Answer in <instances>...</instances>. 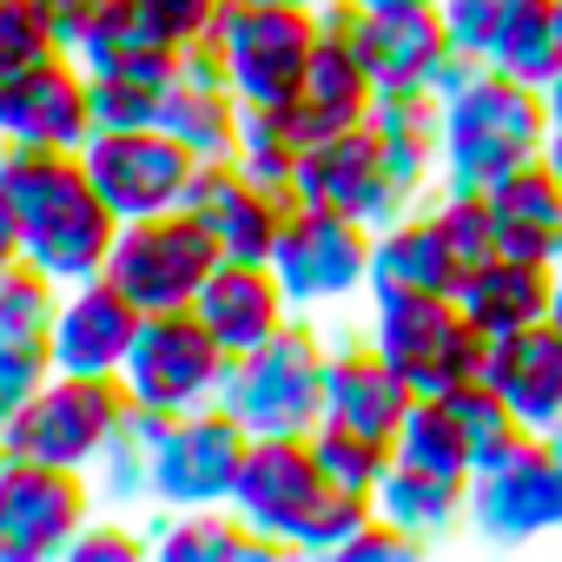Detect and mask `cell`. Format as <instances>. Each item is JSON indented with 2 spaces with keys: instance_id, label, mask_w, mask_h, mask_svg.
Masks as SVG:
<instances>
[{
  "instance_id": "cell-50",
  "label": "cell",
  "mask_w": 562,
  "mask_h": 562,
  "mask_svg": "<svg viewBox=\"0 0 562 562\" xmlns=\"http://www.w3.org/2000/svg\"><path fill=\"white\" fill-rule=\"evenodd\" d=\"M542 166H549V172H555V179H562V126H555V133H549V139H542Z\"/></svg>"
},
{
  "instance_id": "cell-40",
  "label": "cell",
  "mask_w": 562,
  "mask_h": 562,
  "mask_svg": "<svg viewBox=\"0 0 562 562\" xmlns=\"http://www.w3.org/2000/svg\"><path fill=\"white\" fill-rule=\"evenodd\" d=\"M93 126H159L166 74H87Z\"/></svg>"
},
{
  "instance_id": "cell-54",
  "label": "cell",
  "mask_w": 562,
  "mask_h": 562,
  "mask_svg": "<svg viewBox=\"0 0 562 562\" xmlns=\"http://www.w3.org/2000/svg\"><path fill=\"white\" fill-rule=\"evenodd\" d=\"M0 470H8V437H0Z\"/></svg>"
},
{
  "instance_id": "cell-17",
  "label": "cell",
  "mask_w": 562,
  "mask_h": 562,
  "mask_svg": "<svg viewBox=\"0 0 562 562\" xmlns=\"http://www.w3.org/2000/svg\"><path fill=\"white\" fill-rule=\"evenodd\" d=\"M299 192L285 186H258L251 172H238L232 159H199L192 186H186V212L205 225V238L218 245V258H271L278 232H285Z\"/></svg>"
},
{
  "instance_id": "cell-32",
  "label": "cell",
  "mask_w": 562,
  "mask_h": 562,
  "mask_svg": "<svg viewBox=\"0 0 562 562\" xmlns=\"http://www.w3.org/2000/svg\"><path fill=\"white\" fill-rule=\"evenodd\" d=\"M153 555L159 562H245V555H278V549L258 542L225 503H205V509H166L153 522Z\"/></svg>"
},
{
  "instance_id": "cell-22",
  "label": "cell",
  "mask_w": 562,
  "mask_h": 562,
  "mask_svg": "<svg viewBox=\"0 0 562 562\" xmlns=\"http://www.w3.org/2000/svg\"><path fill=\"white\" fill-rule=\"evenodd\" d=\"M522 430H549L562 424V331L542 318L529 331H509V338H490L483 345V371H476Z\"/></svg>"
},
{
  "instance_id": "cell-37",
  "label": "cell",
  "mask_w": 562,
  "mask_h": 562,
  "mask_svg": "<svg viewBox=\"0 0 562 562\" xmlns=\"http://www.w3.org/2000/svg\"><path fill=\"white\" fill-rule=\"evenodd\" d=\"M54 305H60V285L34 258L0 265V331L8 338H47L54 331Z\"/></svg>"
},
{
  "instance_id": "cell-21",
  "label": "cell",
  "mask_w": 562,
  "mask_h": 562,
  "mask_svg": "<svg viewBox=\"0 0 562 562\" xmlns=\"http://www.w3.org/2000/svg\"><path fill=\"white\" fill-rule=\"evenodd\" d=\"M67 54L80 60V74H172L186 41L146 8V0H100L67 34Z\"/></svg>"
},
{
  "instance_id": "cell-26",
  "label": "cell",
  "mask_w": 562,
  "mask_h": 562,
  "mask_svg": "<svg viewBox=\"0 0 562 562\" xmlns=\"http://www.w3.org/2000/svg\"><path fill=\"white\" fill-rule=\"evenodd\" d=\"M318 54H312V67H305V80H299V93H292V126L305 133V139H325V133H345V126H364L371 120V106H378V87H371V74H364V60L351 54V41L318 14Z\"/></svg>"
},
{
  "instance_id": "cell-53",
  "label": "cell",
  "mask_w": 562,
  "mask_h": 562,
  "mask_svg": "<svg viewBox=\"0 0 562 562\" xmlns=\"http://www.w3.org/2000/svg\"><path fill=\"white\" fill-rule=\"evenodd\" d=\"M265 8H325V0H265Z\"/></svg>"
},
{
  "instance_id": "cell-46",
  "label": "cell",
  "mask_w": 562,
  "mask_h": 562,
  "mask_svg": "<svg viewBox=\"0 0 562 562\" xmlns=\"http://www.w3.org/2000/svg\"><path fill=\"white\" fill-rule=\"evenodd\" d=\"M146 8L179 34V41H199L212 21H218V8H225V0H146Z\"/></svg>"
},
{
  "instance_id": "cell-44",
  "label": "cell",
  "mask_w": 562,
  "mask_h": 562,
  "mask_svg": "<svg viewBox=\"0 0 562 562\" xmlns=\"http://www.w3.org/2000/svg\"><path fill=\"white\" fill-rule=\"evenodd\" d=\"M437 14H443V34L463 60L483 67L490 54V34H496V14H503V0H437Z\"/></svg>"
},
{
  "instance_id": "cell-11",
  "label": "cell",
  "mask_w": 562,
  "mask_h": 562,
  "mask_svg": "<svg viewBox=\"0 0 562 562\" xmlns=\"http://www.w3.org/2000/svg\"><path fill=\"white\" fill-rule=\"evenodd\" d=\"M463 529L496 549H529V542L562 536V463L549 457L536 430H522L496 463L470 470Z\"/></svg>"
},
{
  "instance_id": "cell-56",
  "label": "cell",
  "mask_w": 562,
  "mask_h": 562,
  "mask_svg": "<svg viewBox=\"0 0 562 562\" xmlns=\"http://www.w3.org/2000/svg\"><path fill=\"white\" fill-rule=\"evenodd\" d=\"M364 8H391V0H364Z\"/></svg>"
},
{
  "instance_id": "cell-34",
  "label": "cell",
  "mask_w": 562,
  "mask_h": 562,
  "mask_svg": "<svg viewBox=\"0 0 562 562\" xmlns=\"http://www.w3.org/2000/svg\"><path fill=\"white\" fill-rule=\"evenodd\" d=\"M299 153H305V133L292 126L285 106H238V139H232V166L251 172L258 186H285L299 179Z\"/></svg>"
},
{
  "instance_id": "cell-39",
  "label": "cell",
  "mask_w": 562,
  "mask_h": 562,
  "mask_svg": "<svg viewBox=\"0 0 562 562\" xmlns=\"http://www.w3.org/2000/svg\"><path fill=\"white\" fill-rule=\"evenodd\" d=\"M424 205H430V218H437V238H443V245H450V258H457V278L496 251V232H490V205H483V192L437 186Z\"/></svg>"
},
{
  "instance_id": "cell-3",
  "label": "cell",
  "mask_w": 562,
  "mask_h": 562,
  "mask_svg": "<svg viewBox=\"0 0 562 562\" xmlns=\"http://www.w3.org/2000/svg\"><path fill=\"white\" fill-rule=\"evenodd\" d=\"M549 139V106L542 87L509 80L496 67H476L457 93H443V126H437V186L483 192L490 179L542 159Z\"/></svg>"
},
{
  "instance_id": "cell-29",
  "label": "cell",
  "mask_w": 562,
  "mask_h": 562,
  "mask_svg": "<svg viewBox=\"0 0 562 562\" xmlns=\"http://www.w3.org/2000/svg\"><path fill=\"white\" fill-rule=\"evenodd\" d=\"M457 292V258L437 238L430 205H411L371 232V292Z\"/></svg>"
},
{
  "instance_id": "cell-49",
  "label": "cell",
  "mask_w": 562,
  "mask_h": 562,
  "mask_svg": "<svg viewBox=\"0 0 562 562\" xmlns=\"http://www.w3.org/2000/svg\"><path fill=\"white\" fill-rule=\"evenodd\" d=\"M542 106H549V133L562 126V67L549 74V87H542Z\"/></svg>"
},
{
  "instance_id": "cell-33",
  "label": "cell",
  "mask_w": 562,
  "mask_h": 562,
  "mask_svg": "<svg viewBox=\"0 0 562 562\" xmlns=\"http://www.w3.org/2000/svg\"><path fill=\"white\" fill-rule=\"evenodd\" d=\"M483 67H496V74H509V80H529V87H549V74L562 67L555 0H503Z\"/></svg>"
},
{
  "instance_id": "cell-20",
  "label": "cell",
  "mask_w": 562,
  "mask_h": 562,
  "mask_svg": "<svg viewBox=\"0 0 562 562\" xmlns=\"http://www.w3.org/2000/svg\"><path fill=\"white\" fill-rule=\"evenodd\" d=\"M159 126L192 153V159H232L238 139V93L225 87L212 41H186L179 67L166 74V100H159Z\"/></svg>"
},
{
  "instance_id": "cell-18",
  "label": "cell",
  "mask_w": 562,
  "mask_h": 562,
  "mask_svg": "<svg viewBox=\"0 0 562 562\" xmlns=\"http://www.w3.org/2000/svg\"><path fill=\"white\" fill-rule=\"evenodd\" d=\"M292 192L305 205H325V212H345V218H364V225H384L397 212H411L384 172V153L371 139V126H345V133H325V139H305L299 153V179Z\"/></svg>"
},
{
  "instance_id": "cell-16",
  "label": "cell",
  "mask_w": 562,
  "mask_h": 562,
  "mask_svg": "<svg viewBox=\"0 0 562 562\" xmlns=\"http://www.w3.org/2000/svg\"><path fill=\"white\" fill-rule=\"evenodd\" d=\"M93 133L87 74L67 47H47L0 74V139L8 146H67L80 153Z\"/></svg>"
},
{
  "instance_id": "cell-51",
  "label": "cell",
  "mask_w": 562,
  "mask_h": 562,
  "mask_svg": "<svg viewBox=\"0 0 562 562\" xmlns=\"http://www.w3.org/2000/svg\"><path fill=\"white\" fill-rule=\"evenodd\" d=\"M549 325L562 331V258H555V292H549Z\"/></svg>"
},
{
  "instance_id": "cell-10",
  "label": "cell",
  "mask_w": 562,
  "mask_h": 562,
  "mask_svg": "<svg viewBox=\"0 0 562 562\" xmlns=\"http://www.w3.org/2000/svg\"><path fill=\"white\" fill-rule=\"evenodd\" d=\"M126 417V391L120 378H80V371H47V384L8 417V457H34V463H60V470H93L113 424Z\"/></svg>"
},
{
  "instance_id": "cell-48",
  "label": "cell",
  "mask_w": 562,
  "mask_h": 562,
  "mask_svg": "<svg viewBox=\"0 0 562 562\" xmlns=\"http://www.w3.org/2000/svg\"><path fill=\"white\" fill-rule=\"evenodd\" d=\"M8 258H21V232H14V212H8V199H0V265Z\"/></svg>"
},
{
  "instance_id": "cell-41",
  "label": "cell",
  "mask_w": 562,
  "mask_h": 562,
  "mask_svg": "<svg viewBox=\"0 0 562 562\" xmlns=\"http://www.w3.org/2000/svg\"><path fill=\"white\" fill-rule=\"evenodd\" d=\"M67 555L74 562H139V555H153V529H139V516H126V509H93Z\"/></svg>"
},
{
  "instance_id": "cell-27",
  "label": "cell",
  "mask_w": 562,
  "mask_h": 562,
  "mask_svg": "<svg viewBox=\"0 0 562 562\" xmlns=\"http://www.w3.org/2000/svg\"><path fill=\"white\" fill-rule=\"evenodd\" d=\"M371 139L384 153V172L397 186L404 205H424L437 192V126H443V100L430 87H404V93H378L371 106Z\"/></svg>"
},
{
  "instance_id": "cell-14",
  "label": "cell",
  "mask_w": 562,
  "mask_h": 562,
  "mask_svg": "<svg viewBox=\"0 0 562 562\" xmlns=\"http://www.w3.org/2000/svg\"><path fill=\"white\" fill-rule=\"evenodd\" d=\"M93 509L100 503H93V483L80 470L8 457V470H0V562H54V555H67Z\"/></svg>"
},
{
  "instance_id": "cell-7",
  "label": "cell",
  "mask_w": 562,
  "mask_h": 562,
  "mask_svg": "<svg viewBox=\"0 0 562 562\" xmlns=\"http://www.w3.org/2000/svg\"><path fill=\"white\" fill-rule=\"evenodd\" d=\"M364 338L378 345V358L417 397H437V391L483 371V338L463 318L457 292H397V285H384V292H371Z\"/></svg>"
},
{
  "instance_id": "cell-45",
  "label": "cell",
  "mask_w": 562,
  "mask_h": 562,
  "mask_svg": "<svg viewBox=\"0 0 562 562\" xmlns=\"http://www.w3.org/2000/svg\"><path fill=\"white\" fill-rule=\"evenodd\" d=\"M371 555H397V562H411V555H424V542H417V536H404L391 516H378V509H371V516L351 529V542L338 549V562H371Z\"/></svg>"
},
{
  "instance_id": "cell-35",
  "label": "cell",
  "mask_w": 562,
  "mask_h": 562,
  "mask_svg": "<svg viewBox=\"0 0 562 562\" xmlns=\"http://www.w3.org/2000/svg\"><path fill=\"white\" fill-rule=\"evenodd\" d=\"M437 397H443V411H450V424H457V437H463V450H470V470L496 463V457L522 437V424L509 417V404H503L483 378H463V384H450V391H437Z\"/></svg>"
},
{
  "instance_id": "cell-4",
  "label": "cell",
  "mask_w": 562,
  "mask_h": 562,
  "mask_svg": "<svg viewBox=\"0 0 562 562\" xmlns=\"http://www.w3.org/2000/svg\"><path fill=\"white\" fill-rule=\"evenodd\" d=\"M325 351L331 338L305 312H292L265 345L225 364L218 404L245 424V437H312L325 424Z\"/></svg>"
},
{
  "instance_id": "cell-2",
  "label": "cell",
  "mask_w": 562,
  "mask_h": 562,
  "mask_svg": "<svg viewBox=\"0 0 562 562\" xmlns=\"http://www.w3.org/2000/svg\"><path fill=\"white\" fill-rule=\"evenodd\" d=\"M225 509L278 555H338L378 503L325 483L312 437H251Z\"/></svg>"
},
{
  "instance_id": "cell-24",
  "label": "cell",
  "mask_w": 562,
  "mask_h": 562,
  "mask_svg": "<svg viewBox=\"0 0 562 562\" xmlns=\"http://www.w3.org/2000/svg\"><path fill=\"white\" fill-rule=\"evenodd\" d=\"M411 404H417V391L378 358L371 338H358V345L345 338V345L325 351V424H345V430H364V437L391 443Z\"/></svg>"
},
{
  "instance_id": "cell-38",
  "label": "cell",
  "mask_w": 562,
  "mask_h": 562,
  "mask_svg": "<svg viewBox=\"0 0 562 562\" xmlns=\"http://www.w3.org/2000/svg\"><path fill=\"white\" fill-rule=\"evenodd\" d=\"M312 457H318L325 483L371 496L378 476H384V463H391V443H378V437H364V430H345V424H318V430H312Z\"/></svg>"
},
{
  "instance_id": "cell-28",
  "label": "cell",
  "mask_w": 562,
  "mask_h": 562,
  "mask_svg": "<svg viewBox=\"0 0 562 562\" xmlns=\"http://www.w3.org/2000/svg\"><path fill=\"white\" fill-rule=\"evenodd\" d=\"M483 205H490V232H496V251L509 258H536V265H555L562 258V179L529 159L503 179L483 186Z\"/></svg>"
},
{
  "instance_id": "cell-8",
  "label": "cell",
  "mask_w": 562,
  "mask_h": 562,
  "mask_svg": "<svg viewBox=\"0 0 562 562\" xmlns=\"http://www.w3.org/2000/svg\"><path fill=\"white\" fill-rule=\"evenodd\" d=\"M371 232L364 218H345V212H325V205H292L285 232L271 245V278L285 285L292 312H338L351 299H371Z\"/></svg>"
},
{
  "instance_id": "cell-12",
  "label": "cell",
  "mask_w": 562,
  "mask_h": 562,
  "mask_svg": "<svg viewBox=\"0 0 562 562\" xmlns=\"http://www.w3.org/2000/svg\"><path fill=\"white\" fill-rule=\"evenodd\" d=\"M212 265H218V245L186 205L153 212V218H120L113 251H106V278L139 312H192Z\"/></svg>"
},
{
  "instance_id": "cell-31",
  "label": "cell",
  "mask_w": 562,
  "mask_h": 562,
  "mask_svg": "<svg viewBox=\"0 0 562 562\" xmlns=\"http://www.w3.org/2000/svg\"><path fill=\"white\" fill-rule=\"evenodd\" d=\"M159 411H139V404H126V417L113 424V437H106V450H100V463L87 470V483H93V503L100 509H153V457H159Z\"/></svg>"
},
{
  "instance_id": "cell-15",
  "label": "cell",
  "mask_w": 562,
  "mask_h": 562,
  "mask_svg": "<svg viewBox=\"0 0 562 562\" xmlns=\"http://www.w3.org/2000/svg\"><path fill=\"white\" fill-rule=\"evenodd\" d=\"M245 424L225 404L186 411L159 424V457H153V509H205L232 496V476L245 463Z\"/></svg>"
},
{
  "instance_id": "cell-55",
  "label": "cell",
  "mask_w": 562,
  "mask_h": 562,
  "mask_svg": "<svg viewBox=\"0 0 562 562\" xmlns=\"http://www.w3.org/2000/svg\"><path fill=\"white\" fill-rule=\"evenodd\" d=\"M555 34H562V0H555Z\"/></svg>"
},
{
  "instance_id": "cell-5",
  "label": "cell",
  "mask_w": 562,
  "mask_h": 562,
  "mask_svg": "<svg viewBox=\"0 0 562 562\" xmlns=\"http://www.w3.org/2000/svg\"><path fill=\"white\" fill-rule=\"evenodd\" d=\"M345 41L351 54L364 60L371 87L378 93H404V87H430L437 100L457 93L476 60H463L443 34V14L437 0H391V8H364V0H325L318 8Z\"/></svg>"
},
{
  "instance_id": "cell-30",
  "label": "cell",
  "mask_w": 562,
  "mask_h": 562,
  "mask_svg": "<svg viewBox=\"0 0 562 562\" xmlns=\"http://www.w3.org/2000/svg\"><path fill=\"white\" fill-rule=\"evenodd\" d=\"M378 516H391L404 536H417L424 549L463 536V503H470V476H437V470H411V463H384L378 490H371Z\"/></svg>"
},
{
  "instance_id": "cell-52",
  "label": "cell",
  "mask_w": 562,
  "mask_h": 562,
  "mask_svg": "<svg viewBox=\"0 0 562 562\" xmlns=\"http://www.w3.org/2000/svg\"><path fill=\"white\" fill-rule=\"evenodd\" d=\"M536 437H542V443H549V457L562 463V424H549V430H536Z\"/></svg>"
},
{
  "instance_id": "cell-13",
  "label": "cell",
  "mask_w": 562,
  "mask_h": 562,
  "mask_svg": "<svg viewBox=\"0 0 562 562\" xmlns=\"http://www.w3.org/2000/svg\"><path fill=\"white\" fill-rule=\"evenodd\" d=\"M80 166H87V179H93V192L106 199L113 218L179 212L186 186L199 172V159L166 126H93L87 146H80Z\"/></svg>"
},
{
  "instance_id": "cell-19",
  "label": "cell",
  "mask_w": 562,
  "mask_h": 562,
  "mask_svg": "<svg viewBox=\"0 0 562 562\" xmlns=\"http://www.w3.org/2000/svg\"><path fill=\"white\" fill-rule=\"evenodd\" d=\"M139 305L113 285L106 271L80 278V285H60V305H54V331H47V351H54V371H80V378H120L133 338H139Z\"/></svg>"
},
{
  "instance_id": "cell-47",
  "label": "cell",
  "mask_w": 562,
  "mask_h": 562,
  "mask_svg": "<svg viewBox=\"0 0 562 562\" xmlns=\"http://www.w3.org/2000/svg\"><path fill=\"white\" fill-rule=\"evenodd\" d=\"M41 8H47V21H54V41L67 47V34H74V27L100 8V0H41Z\"/></svg>"
},
{
  "instance_id": "cell-23",
  "label": "cell",
  "mask_w": 562,
  "mask_h": 562,
  "mask_svg": "<svg viewBox=\"0 0 562 562\" xmlns=\"http://www.w3.org/2000/svg\"><path fill=\"white\" fill-rule=\"evenodd\" d=\"M192 318L238 358V351L265 345L278 325L292 318V299L271 278V265H258V258H218L212 278L199 285V299H192Z\"/></svg>"
},
{
  "instance_id": "cell-36",
  "label": "cell",
  "mask_w": 562,
  "mask_h": 562,
  "mask_svg": "<svg viewBox=\"0 0 562 562\" xmlns=\"http://www.w3.org/2000/svg\"><path fill=\"white\" fill-rule=\"evenodd\" d=\"M391 457L411 463V470H437V476H470V450L443 411V397H417L391 437Z\"/></svg>"
},
{
  "instance_id": "cell-9",
  "label": "cell",
  "mask_w": 562,
  "mask_h": 562,
  "mask_svg": "<svg viewBox=\"0 0 562 562\" xmlns=\"http://www.w3.org/2000/svg\"><path fill=\"white\" fill-rule=\"evenodd\" d=\"M225 364H232V351L192 312H146L139 318V338H133V351L120 364V391L139 411L186 417V411L218 404Z\"/></svg>"
},
{
  "instance_id": "cell-42",
  "label": "cell",
  "mask_w": 562,
  "mask_h": 562,
  "mask_svg": "<svg viewBox=\"0 0 562 562\" xmlns=\"http://www.w3.org/2000/svg\"><path fill=\"white\" fill-rule=\"evenodd\" d=\"M47 371H54L47 338H8L0 331V430H8V417L47 384Z\"/></svg>"
},
{
  "instance_id": "cell-43",
  "label": "cell",
  "mask_w": 562,
  "mask_h": 562,
  "mask_svg": "<svg viewBox=\"0 0 562 562\" xmlns=\"http://www.w3.org/2000/svg\"><path fill=\"white\" fill-rule=\"evenodd\" d=\"M47 47H60V41H54V21L41 0H0V74L47 54Z\"/></svg>"
},
{
  "instance_id": "cell-6",
  "label": "cell",
  "mask_w": 562,
  "mask_h": 562,
  "mask_svg": "<svg viewBox=\"0 0 562 562\" xmlns=\"http://www.w3.org/2000/svg\"><path fill=\"white\" fill-rule=\"evenodd\" d=\"M318 8H265V0H225L205 27L212 60L238 106H292L312 54H318Z\"/></svg>"
},
{
  "instance_id": "cell-25",
  "label": "cell",
  "mask_w": 562,
  "mask_h": 562,
  "mask_svg": "<svg viewBox=\"0 0 562 562\" xmlns=\"http://www.w3.org/2000/svg\"><path fill=\"white\" fill-rule=\"evenodd\" d=\"M549 292H555V265L509 258V251H490L483 265H470L457 278V305H463V318L476 325L483 345L542 325L549 318Z\"/></svg>"
},
{
  "instance_id": "cell-1",
  "label": "cell",
  "mask_w": 562,
  "mask_h": 562,
  "mask_svg": "<svg viewBox=\"0 0 562 562\" xmlns=\"http://www.w3.org/2000/svg\"><path fill=\"white\" fill-rule=\"evenodd\" d=\"M0 199L14 212L21 258H34L54 285H80V278L106 271L120 218L93 192L80 153H67V146H8L0 139Z\"/></svg>"
}]
</instances>
